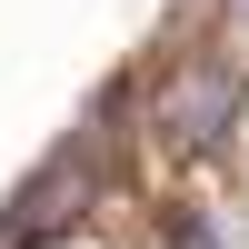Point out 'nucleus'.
I'll list each match as a JSON object with an SVG mask.
<instances>
[{
    "mask_svg": "<svg viewBox=\"0 0 249 249\" xmlns=\"http://www.w3.org/2000/svg\"><path fill=\"white\" fill-rule=\"evenodd\" d=\"M90 170H100V140H70L60 160H40V170L20 179V199L0 210V249H30L40 230H60V219L90 199Z\"/></svg>",
    "mask_w": 249,
    "mask_h": 249,
    "instance_id": "f257e3e1",
    "label": "nucleus"
},
{
    "mask_svg": "<svg viewBox=\"0 0 249 249\" xmlns=\"http://www.w3.org/2000/svg\"><path fill=\"white\" fill-rule=\"evenodd\" d=\"M239 90H249V80L230 70V60H219V70H179L170 90H160V130H170L179 150H210V140H230Z\"/></svg>",
    "mask_w": 249,
    "mask_h": 249,
    "instance_id": "f03ea898",
    "label": "nucleus"
},
{
    "mask_svg": "<svg viewBox=\"0 0 249 249\" xmlns=\"http://www.w3.org/2000/svg\"><path fill=\"white\" fill-rule=\"evenodd\" d=\"M219 30H230V70L249 60V0H219Z\"/></svg>",
    "mask_w": 249,
    "mask_h": 249,
    "instance_id": "7ed1b4c3",
    "label": "nucleus"
},
{
    "mask_svg": "<svg viewBox=\"0 0 249 249\" xmlns=\"http://www.w3.org/2000/svg\"><path fill=\"white\" fill-rule=\"evenodd\" d=\"M170 249H230V239H219V230H199V219H179V230H170Z\"/></svg>",
    "mask_w": 249,
    "mask_h": 249,
    "instance_id": "20e7f679",
    "label": "nucleus"
}]
</instances>
